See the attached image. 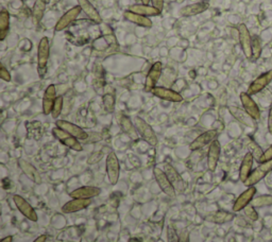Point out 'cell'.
<instances>
[{"label":"cell","mask_w":272,"mask_h":242,"mask_svg":"<svg viewBox=\"0 0 272 242\" xmlns=\"http://www.w3.org/2000/svg\"><path fill=\"white\" fill-rule=\"evenodd\" d=\"M50 56V42L48 37L41 38L37 47V73L43 79L47 73V65Z\"/></svg>","instance_id":"cell-1"},{"label":"cell","mask_w":272,"mask_h":242,"mask_svg":"<svg viewBox=\"0 0 272 242\" xmlns=\"http://www.w3.org/2000/svg\"><path fill=\"white\" fill-rule=\"evenodd\" d=\"M134 124L136 130L138 132V135L144 139L148 145H150L151 146H155L158 145L159 140L157 134H155L152 126L149 124L147 121L137 116L134 118Z\"/></svg>","instance_id":"cell-2"},{"label":"cell","mask_w":272,"mask_h":242,"mask_svg":"<svg viewBox=\"0 0 272 242\" xmlns=\"http://www.w3.org/2000/svg\"><path fill=\"white\" fill-rule=\"evenodd\" d=\"M107 174L109 183L112 185H116L119 180L120 174V164L116 153L111 151L107 156Z\"/></svg>","instance_id":"cell-3"},{"label":"cell","mask_w":272,"mask_h":242,"mask_svg":"<svg viewBox=\"0 0 272 242\" xmlns=\"http://www.w3.org/2000/svg\"><path fill=\"white\" fill-rule=\"evenodd\" d=\"M53 133L55 136V138L59 139L64 145L67 146V148L74 150L76 152H81L83 150V146L80 144L79 139H77L73 135H70L69 133L60 129V127H57V126L54 127Z\"/></svg>","instance_id":"cell-4"},{"label":"cell","mask_w":272,"mask_h":242,"mask_svg":"<svg viewBox=\"0 0 272 242\" xmlns=\"http://www.w3.org/2000/svg\"><path fill=\"white\" fill-rule=\"evenodd\" d=\"M153 174H154L155 181H157L160 189L163 191L165 194H167L168 196H170V197L176 196L177 191H176V189H174V187L172 186V184L170 183L169 178H168V176L166 175L164 170L155 167L153 169Z\"/></svg>","instance_id":"cell-5"},{"label":"cell","mask_w":272,"mask_h":242,"mask_svg":"<svg viewBox=\"0 0 272 242\" xmlns=\"http://www.w3.org/2000/svg\"><path fill=\"white\" fill-rule=\"evenodd\" d=\"M81 12H82V9L80 5L73 6V8L68 10L66 13H64L63 16L59 19V21H57V23L55 24L54 30L56 32H60L67 29L71 24H73L75 21H77V18L79 17Z\"/></svg>","instance_id":"cell-6"},{"label":"cell","mask_w":272,"mask_h":242,"mask_svg":"<svg viewBox=\"0 0 272 242\" xmlns=\"http://www.w3.org/2000/svg\"><path fill=\"white\" fill-rule=\"evenodd\" d=\"M271 171H272V161L267 162V163H263L258 166L256 169H254L251 172L249 177L247 178V181H245L244 184L248 187L254 186L255 184H257L261 180H263V178L268 173H270Z\"/></svg>","instance_id":"cell-7"},{"label":"cell","mask_w":272,"mask_h":242,"mask_svg":"<svg viewBox=\"0 0 272 242\" xmlns=\"http://www.w3.org/2000/svg\"><path fill=\"white\" fill-rule=\"evenodd\" d=\"M55 126L60 127V129L69 133L70 135H73L74 137H76L79 140H84V142H86L89 137V134L84 131L82 127L78 126L75 123H71V122H69V121H66V120H62V119L56 120Z\"/></svg>","instance_id":"cell-8"},{"label":"cell","mask_w":272,"mask_h":242,"mask_svg":"<svg viewBox=\"0 0 272 242\" xmlns=\"http://www.w3.org/2000/svg\"><path fill=\"white\" fill-rule=\"evenodd\" d=\"M13 201H14L15 206L24 217H26V218L32 222H37V214L35 212V209L30 205V203L28 201H26L22 195L18 194H15L13 196Z\"/></svg>","instance_id":"cell-9"},{"label":"cell","mask_w":272,"mask_h":242,"mask_svg":"<svg viewBox=\"0 0 272 242\" xmlns=\"http://www.w3.org/2000/svg\"><path fill=\"white\" fill-rule=\"evenodd\" d=\"M238 35H239V43L245 56L248 60L252 59V37L250 32L245 24H241L238 27Z\"/></svg>","instance_id":"cell-10"},{"label":"cell","mask_w":272,"mask_h":242,"mask_svg":"<svg viewBox=\"0 0 272 242\" xmlns=\"http://www.w3.org/2000/svg\"><path fill=\"white\" fill-rule=\"evenodd\" d=\"M162 70H163V65H162L161 62H155L151 66L150 70L148 72L145 82L146 93H151L152 89L154 87H157V83L159 82L162 75Z\"/></svg>","instance_id":"cell-11"},{"label":"cell","mask_w":272,"mask_h":242,"mask_svg":"<svg viewBox=\"0 0 272 242\" xmlns=\"http://www.w3.org/2000/svg\"><path fill=\"white\" fill-rule=\"evenodd\" d=\"M218 136V132L216 130H209L192 140V143L190 145V149L191 151H198L200 149L204 148L207 145H211L214 140L217 139Z\"/></svg>","instance_id":"cell-12"},{"label":"cell","mask_w":272,"mask_h":242,"mask_svg":"<svg viewBox=\"0 0 272 242\" xmlns=\"http://www.w3.org/2000/svg\"><path fill=\"white\" fill-rule=\"evenodd\" d=\"M163 170L165 171L166 175L169 178V181L172 184L174 189H176V191H178V193H183L186 188V184L182 176H181L179 174V172L176 170V168L170 164H164Z\"/></svg>","instance_id":"cell-13"},{"label":"cell","mask_w":272,"mask_h":242,"mask_svg":"<svg viewBox=\"0 0 272 242\" xmlns=\"http://www.w3.org/2000/svg\"><path fill=\"white\" fill-rule=\"evenodd\" d=\"M271 81H272V70H269V72L264 73L260 76H257V78L251 83L247 93L250 96L256 95L260 92H262L265 87H267L271 83Z\"/></svg>","instance_id":"cell-14"},{"label":"cell","mask_w":272,"mask_h":242,"mask_svg":"<svg viewBox=\"0 0 272 242\" xmlns=\"http://www.w3.org/2000/svg\"><path fill=\"white\" fill-rule=\"evenodd\" d=\"M152 95L155 96L162 100L165 101H169V102H174V103H179V102L183 101V97L179 94L178 92L173 91V89L170 88H166V87H161L157 86L152 89Z\"/></svg>","instance_id":"cell-15"},{"label":"cell","mask_w":272,"mask_h":242,"mask_svg":"<svg viewBox=\"0 0 272 242\" xmlns=\"http://www.w3.org/2000/svg\"><path fill=\"white\" fill-rule=\"evenodd\" d=\"M241 101H242L244 110L247 112L252 118L254 120H258L261 118L260 107L257 106L255 101L251 98V96L248 93L241 94Z\"/></svg>","instance_id":"cell-16"},{"label":"cell","mask_w":272,"mask_h":242,"mask_svg":"<svg viewBox=\"0 0 272 242\" xmlns=\"http://www.w3.org/2000/svg\"><path fill=\"white\" fill-rule=\"evenodd\" d=\"M220 152H221V146L218 140H214L210 145L209 152H207V168L210 171L214 172L217 168V165L219 162Z\"/></svg>","instance_id":"cell-17"},{"label":"cell","mask_w":272,"mask_h":242,"mask_svg":"<svg viewBox=\"0 0 272 242\" xmlns=\"http://www.w3.org/2000/svg\"><path fill=\"white\" fill-rule=\"evenodd\" d=\"M255 194H256V188L254 186H251L247 190H245L244 193L237 197L234 205H233V210H234L235 213H237L245 209L252 202V200H253V196L255 195Z\"/></svg>","instance_id":"cell-18"},{"label":"cell","mask_w":272,"mask_h":242,"mask_svg":"<svg viewBox=\"0 0 272 242\" xmlns=\"http://www.w3.org/2000/svg\"><path fill=\"white\" fill-rule=\"evenodd\" d=\"M90 204L92 199H73L65 203L62 207V212L64 214H74L86 209Z\"/></svg>","instance_id":"cell-19"},{"label":"cell","mask_w":272,"mask_h":242,"mask_svg":"<svg viewBox=\"0 0 272 242\" xmlns=\"http://www.w3.org/2000/svg\"><path fill=\"white\" fill-rule=\"evenodd\" d=\"M101 194V189L95 186H83L77 188L69 193V196L73 199H93Z\"/></svg>","instance_id":"cell-20"},{"label":"cell","mask_w":272,"mask_h":242,"mask_svg":"<svg viewBox=\"0 0 272 242\" xmlns=\"http://www.w3.org/2000/svg\"><path fill=\"white\" fill-rule=\"evenodd\" d=\"M56 89L54 84H50L45 91L43 97V113L44 115H50L53 112L54 104L56 99Z\"/></svg>","instance_id":"cell-21"},{"label":"cell","mask_w":272,"mask_h":242,"mask_svg":"<svg viewBox=\"0 0 272 242\" xmlns=\"http://www.w3.org/2000/svg\"><path fill=\"white\" fill-rule=\"evenodd\" d=\"M18 164H19V167H21V169L26 174V176H28L32 182L37 185L42 184V182H43L42 175L40 174V172L36 170V168L33 165H31L27 161H24V159H21V161L18 162Z\"/></svg>","instance_id":"cell-22"},{"label":"cell","mask_w":272,"mask_h":242,"mask_svg":"<svg viewBox=\"0 0 272 242\" xmlns=\"http://www.w3.org/2000/svg\"><path fill=\"white\" fill-rule=\"evenodd\" d=\"M207 9H209V4L206 2H197L183 6V8L179 11V13L180 15L183 17H191L201 14V13L205 12Z\"/></svg>","instance_id":"cell-23"},{"label":"cell","mask_w":272,"mask_h":242,"mask_svg":"<svg viewBox=\"0 0 272 242\" xmlns=\"http://www.w3.org/2000/svg\"><path fill=\"white\" fill-rule=\"evenodd\" d=\"M78 1H79V5L81 6L82 11L85 13V15L90 21L97 24H102V18L99 14V12L97 11V9L88 1V0H78Z\"/></svg>","instance_id":"cell-24"},{"label":"cell","mask_w":272,"mask_h":242,"mask_svg":"<svg viewBox=\"0 0 272 242\" xmlns=\"http://www.w3.org/2000/svg\"><path fill=\"white\" fill-rule=\"evenodd\" d=\"M229 111L232 116L234 117L236 120H238L239 122L243 123L244 125L250 126V127L254 126V119L252 118L245 110L243 111L242 108H239L237 106H230Z\"/></svg>","instance_id":"cell-25"},{"label":"cell","mask_w":272,"mask_h":242,"mask_svg":"<svg viewBox=\"0 0 272 242\" xmlns=\"http://www.w3.org/2000/svg\"><path fill=\"white\" fill-rule=\"evenodd\" d=\"M125 18L127 19L128 22H130L136 25H138V27H142V28H151L153 24L152 21L149 17L142 16L139 14H136V13H133L131 11H126L124 14Z\"/></svg>","instance_id":"cell-26"},{"label":"cell","mask_w":272,"mask_h":242,"mask_svg":"<svg viewBox=\"0 0 272 242\" xmlns=\"http://www.w3.org/2000/svg\"><path fill=\"white\" fill-rule=\"evenodd\" d=\"M253 161H254L253 155H252L250 152H248L247 154L245 155L241 165V168H239V180H241L243 183L247 181V178L249 177L250 173L252 172Z\"/></svg>","instance_id":"cell-27"},{"label":"cell","mask_w":272,"mask_h":242,"mask_svg":"<svg viewBox=\"0 0 272 242\" xmlns=\"http://www.w3.org/2000/svg\"><path fill=\"white\" fill-rule=\"evenodd\" d=\"M129 11H131L133 13H136V14H139L146 17H152V16H159L161 14V11L158 10L157 8H154L153 5H149V4H133L129 8Z\"/></svg>","instance_id":"cell-28"},{"label":"cell","mask_w":272,"mask_h":242,"mask_svg":"<svg viewBox=\"0 0 272 242\" xmlns=\"http://www.w3.org/2000/svg\"><path fill=\"white\" fill-rule=\"evenodd\" d=\"M119 123L121 126V130L124 131L127 135L130 137L132 140H136L138 138V132L136 130L135 124L132 122L131 119L125 116V115H122L119 120Z\"/></svg>","instance_id":"cell-29"},{"label":"cell","mask_w":272,"mask_h":242,"mask_svg":"<svg viewBox=\"0 0 272 242\" xmlns=\"http://www.w3.org/2000/svg\"><path fill=\"white\" fill-rule=\"evenodd\" d=\"M10 31V13L3 9L0 12V41H4Z\"/></svg>","instance_id":"cell-30"},{"label":"cell","mask_w":272,"mask_h":242,"mask_svg":"<svg viewBox=\"0 0 272 242\" xmlns=\"http://www.w3.org/2000/svg\"><path fill=\"white\" fill-rule=\"evenodd\" d=\"M99 28L102 33L103 40H105V42H107L109 46H117V40H116V36L114 34L113 30L109 28L108 24L103 23L99 24Z\"/></svg>","instance_id":"cell-31"},{"label":"cell","mask_w":272,"mask_h":242,"mask_svg":"<svg viewBox=\"0 0 272 242\" xmlns=\"http://www.w3.org/2000/svg\"><path fill=\"white\" fill-rule=\"evenodd\" d=\"M45 10H46V0H35L33 9H32V15L37 23L42 21Z\"/></svg>","instance_id":"cell-32"},{"label":"cell","mask_w":272,"mask_h":242,"mask_svg":"<svg viewBox=\"0 0 272 242\" xmlns=\"http://www.w3.org/2000/svg\"><path fill=\"white\" fill-rule=\"evenodd\" d=\"M262 54V42L260 36L252 37V60H257Z\"/></svg>","instance_id":"cell-33"},{"label":"cell","mask_w":272,"mask_h":242,"mask_svg":"<svg viewBox=\"0 0 272 242\" xmlns=\"http://www.w3.org/2000/svg\"><path fill=\"white\" fill-rule=\"evenodd\" d=\"M251 205L254 207H265L272 205V195H262L252 200Z\"/></svg>","instance_id":"cell-34"},{"label":"cell","mask_w":272,"mask_h":242,"mask_svg":"<svg viewBox=\"0 0 272 242\" xmlns=\"http://www.w3.org/2000/svg\"><path fill=\"white\" fill-rule=\"evenodd\" d=\"M103 106H105L106 111L108 113H113L115 110V98L114 96L111 94H106L102 97Z\"/></svg>","instance_id":"cell-35"},{"label":"cell","mask_w":272,"mask_h":242,"mask_svg":"<svg viewBox=\"0 0 272 242\" xmlns=\"http://www.w3.org/2000/svg\"><path fill=\"white\" fill-rule=\"evenodd\" d=\"M213 218L212 220L214 222L216 223H225V222H229L231 220H233V218H234V216H233L232 214L230 213H225V212H218L216 213L214 216H212Z\"/></svg>","instance_id":"cell-36"},{"label":"cell","mask_w":272,"mask_h":242,"mask_svg":"<svg viewBox=\"0 0 272 242\" xmlns=\"http://www.w3.org/2000/svg\"><path fill=\"white\" fill-rule=\"evenodd\" d=\"M63 103H64V99H63L62 96H59V97L55 99L53 112H51V116H53V118L57 119L60 117V115H61L62 110H63Z\"/></svg>","instance_id":"cell-37"},{"label":"cell","mask_w":272,"mask_h":242,"mask_svg":"<svg viewBox=\"0 0 272 242\" xmlns=\"http://www.w3.org/2000/svg\"><path fill=\"white\" fill-rule=\"evenodd\" d=\"M248 148H249L250 153H251L252 155H253V157L256 159V161H257V162L260 161V158L262 157L263 153H264L263 150L261 149V146L258 145L256 143L252 142V140H251V142H250L249 145H248Z\"/></svg>","instance_id":"cell-38"},{"label":"cell","mask_w":272,"mask_h":242,"mask_svg":"<svg viewBox=\"0 0 272 242\" xmlns=\"http://www.w3.org/2000/svg\"><path fill=\"white\" fill-rule=\"evenodd\" d=\"M167 241L168 242H180V235L173 225H169L167 228Z\"/></svg>","instance_id":"cell-39"},{"label":"cell","mask_w":272,"mask_h":242,"mask_svg":"<svg viewBox=\"0 0 272 242\" xmlns=\"http://www.w3.org/2000/svg\"><path fill=\"white\" fill-rule=\"evenodd\" d=\"M103 152L102 151H97V152H94L92 153V154H90L87 158V164L88 165H95L97 163H99L102 157H103Z\"/></svg>","instance_id":"cell-40"},{"label":"cell","mask_w":272,"mask_h":242,"mask_svg":"<svg viewBox=\"0 0 272 242\" xmlns=\"http://www.w3.org/2000/svg\"><path fill=\"white\" fill-rule=\"evenodd\" d=\"M245 215L247 216L248 218L251 219L252 221H256L258 219V215L256 213V210H255L254 206H252V205H248L245 208Z\"/></svg>","instance_id":"cell-41"},{"label":"cell","mask_w":272,"mask_h":242,"mask_svg":"<svg viewBox=\"0 0 272 242\" xmlns=\"http://www.w3.org/2000/svg\"><path fill=\"white\" fill-rule=\"evenodd\" d=\"M270 161H272V145L269 146V148L266 151L263 153V155L260 158L258 163L263 164V163H267V162H270Z\"/></svg>","instance_id":"cell-42"},{"label":"cell","mask_w":272,"mask_h":242,"mask_svg":"<svg viewBox=\"0 0 272 242\" xmlns=\"http://www.w3.org/2000/svg\"><path fill=\"white\" fill-rule=\"evenodd\" d=\"M0 78H1L5 82L11 81V73H9V70L6 69L3 65H1V68H0Z\"/></svg>","instance_id":"cell-43"},{"label":"cell","mask_w":272,"mask_h":242,"mask_svg":"<svg viewBox=\"0 0 272 242\" xmlns=\"http://www.w3.org/2000/svg\"><path fill=\"white\" fill-rule=\"evenodd\" d=\"M180 242H190V233L186 228L182 229L180 233Z\"/></svg>","instance_id":"cell-44"},{"label":"cell","mask_w":272,"mask_h":242,"mask_svg":"<svg viewBox=\"0 0 272 242\" xmlns=\"http://www.w3.org/2000/svg\"><path fill=\"white\" fill-rule=\"evenodd\" d=\"M151 3H152V5L154 6V8H157L161 12L163 11V9H164V0H151Z\"/></svg>","instance_id":"cell-45"},{"label":"cell","mask_w":272,"mask_h":242,"mask_svg":"<svg viewBox=\"0 0 272 242\" xmlns=\"http://www.w3.org/2000/svg\"><path fill=\"white\" fill-rule=\"evenodd\" d=\"M268 131L272 135V103L269 108V114H268Z\"/></svg>","instance_id":"cell-46"},{"label":"cell","mask_w":272,"mask_h":242,"mask_svg":"<svg viewBox=\"0 0 272 242\" xmlns=\"http://www.w3.org/2000/svg\"><path fill=\"white\" fill-rule=\"evenodd\" d=\"M47 240V236L46 235H41L33 241V242H46Z\"/></svg>","instance_id":"cell-47"},{"label":"cell","mask_w":272,"mask_h":242,"mask_svg":"<svg viewBox=\"0 0 272 242\" xmlns=\"http://www.w3.org/2000/svg\"><path fill=\"white\" fill-rule=\"evenodd\" d=\"M0 242H13V237L12 236H8V237L3 238Z\"/></svg>","instance_id":"cell-48"},{"label":"cell","mask_w":272,"mask_h":242,"mask_svg":"<svg viewBox=\"0 0 272 242\" xmlns=\"http://www.w3.org/2000/svg\"><path fill=\"white\" fill-rule=\"evenodd\" d=\"M150 2H151V0H141L142 4H149Z\"/></svg>","instance_id":"cell-49"},{"label":"cell","mask_w":272,"mask_h":242,"mask_svg":"<svg viewBox=\"0 0 272 242\" xmlns=\"http://www.w3.org/2000/svg\"><path fill=\"white\" fill-rule=\"evenodd\" d=\"M229 242H237V241H236L235 238H230V239H229Z\"/></svg>","instance_id":"cell-50"}]
</instances>
